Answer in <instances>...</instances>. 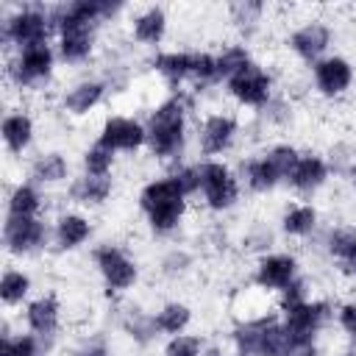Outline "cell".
I'll use <instances>...</instances> for the list:
<instances>
[{"label":"cell","instance_id":"obj_24","mask_svg":"<svg viewBox=\"0 0 356 356\" xmlns=\"http://www.w3.org/2000/svg\"><path fill=\"white\" fill-rule=\"evenodd\" d=\"M72 175H75V164H72L70 153L61 147H36L25 159V175L22 178L42 186L44 192L64 189L72 181Z\"/></svg>","mask_w":356,"mask_h":356},{"label":"cell","instance_id":"obj_27","mask_svg":"<svg viewBox=\"0 0 356 356\" xmlns=\"http://www.w3.org/2000/svg\"><path fill=\"white\" fill-rule=\"evenodd\" d=\"M145 67L164 83L167 92L189 89V78H192V47H161L156 53H147Z\"/></svg>","mask_w":356,"mask_h":356},{"label":"cell","instance_id":"obj_11","mask_svg":"<svg viewBox=\"0 0 356 356\" xmlns=\"http://www.w3.org/2000/svg\"><path fill=\"white\" fill-rule=\"evenodd\" d=\"M220 89L234 108H245V111L256 114L278 95V75L273 72L270 64L256 58L253 64L239 70L234 78H228Z\"/></svg>","mask_w":356,"mask_h":356},{"label":"cell","instance_id":"obj_14","mask_svg":"<svg viewBox=\"0 0 356 356\" xmlns=\"http://www.w3.org/2000/svg\"><path fill=\"white\" fill-rule=\"evenodd\" d=\"M306 78H309V89L320 100L339 103L356 86V61L348 53L334 50L320 61H314L312 67H306Z\"/></svg>","mask_w":356,"mask_h":356},{"label":"cell","instance_id":"obj_10","mask_svg":"<svg viewBox=\"0 0 356 356\" xmlns=\"http://www.w3.org/2000/svg\"><path fill=\"white\" fill-rule=\"evenodd\" d=\"M337 28L325 14H306L295 19V25L284 36V50L303 67H312L323 56L334 53Z\"/></svg>","mask_w":356,"mask_h":356},{"label":"cell","instance_id":"obj_31","mask_svg":"<svg viewBox=\"0 0 356 356\" xmlns=\"http://www.w3.org/2000/svg\"><path fill=\"white\" fill-rule=\"evenodd\" d=\"M33 295H36L33 273L22 261H6V267L0 273V303H3V309L8 314L19 312Z\"/></svg>","mask_w":356,"mask_h":356},{"label":"cell","instance_id":"obj_34","mask_svg":"<svg viewBox=\"0 0 356 356\" xmlns=\"http://www.w3.org/2000/svg\"><path fill=\"white\" fill-rule=\"evenodd\" d=\"M153 317H156V328H159L161 339H167V337L192 331L195 306L189 300H184V298H167L153 309Z\"/></svg>","mask_w":356,"mask_h":356},{"label":"cell","instance_id":"obj_29","mask_svg":"<svg viewBox=\"0 0 356 356\" xmlns=\"http://www.w3.org/2000/svg\"><path fill=\"white\" fill-rule=\"evenodd\" d=\"M47 206H50L47 192L31 184L28 178H17L6 186V197H3L6 217H47Z\"/></svg>","mask_w":356,"mask_h":356},{"label":"cell","instance_id":"obj_45","mask_svg":"<svg viewBox=\"0 0 356 356\" xmlns=\"http://www.w3.org/2000/svg\"><path fill=\"white\" fill-rule=\"evenodd\" d=\"M289 356H325V353H323L320 342H312V345H295L289 350Z\"/></svg>","mask_w":356,"mask_h":356},{"label":"cell","instance_id":"obj_38","mask_svg":"<svg viewBox=\"0 0 356 356\" xmlns=\"http://www.w3.org/2000/svg\"><path fill=\"white\" fill-rule=\"evenodd\" d=\"M117 164H120V156L106 145H100L97 139L86 142L78 153V172H86V175H117Z\"/></svg>","mask_w":356,"mask_h":356},{"label":"cell","instance_id":"obj_33","mask_svg":"<svg viewBox=\"0 0 356 356\" xmlns=\"http://www.w3.org/2000/svg\"><path fill=\"white\" fill-rule=\"evenodd\" d=\"M197 267V250L189 248L186 242H167L156 259V273L167 284H181L186 281Z\"/></svg>","mask_w":356,"mask_h":356},{"label":"cell","instance_id":"obj_43","mask_svg":"<svg viewBox=\"0 0 356 356\" xmlns=\"http://www.w3.org/2000/svg\"><path fill=\"white\" fill-rule=\"evenodd\" d=\"M275 298H278V306H292V303L309 300V298H314V281L303 273V275H298L284 292H278Z\"/></svg>","mask_w":356,"mask_h":356},{"label":"cell","instance_id":"obj_22","mask_svg":"<svg viewBox=\"0 0 356 356\" xmlns=\"http://www.w3.org/2000/svg\"><path fill=\"white\" fill-rule=\"evenodd\" d=\"M331 181H334V172L325 153L314 147H303L286 178V189L295 195V200H314L328 189Z\"/></svg>","mask_w":356,"mask_h":356},{"label":"cell","instance_id":"obj_32","mask_svg":"<svg viewBox=\"0 0 356 356\" xmlns=\"http://www.w3.org/2000/svg\"><path fill=\"white\" fill-rule=\"evenodd\" d=\"M56 342L42 339L25 328H14L11 317H3L0 325V356H53Z\"/></svg>","mask_w":356,"mask_h":356},{"label":"cell","instance_id":"obj_47","mask_svg":"<svg viewBox=\"0 0 356 356\" xmlns=\"http://www.w3.org/2000/svg\"><path fill=\"white\" fill-rule=\"evenodd\" d=\"M203 356H231V348H220V345H209Z\"/></svg>","mask_w":356,"mask_h":356},{"label":"cell","instance_id":"obj_44","mask_svg":"<svg viewBox=\"0 0 356 356\" xmlns=\"http://www.w3.org/2000/svg\"><path fill=\"white\" fill-rule=\"evenodd\" d=\"M334 267L345 275V278H350V281H356V239L348 245V250L334 261Z\"/></svg>","mask_w":356,"mask_h":356},{"label":"cell","instance_id":"obj_16","mask_svg":"<svg viewBox=\"0 0 356 356\" xmlns=\"http://www.w3.org/2000/svg\"><path fill=\"white\" fill-rule=\"evenodd\" d=\"M100 36L103 28L89 22H64L56 28V53L61 67L67 70H83L100 58Z\"/></svg>","mask_w":356,"mask_h":356},{"label":"cell","instance_id":"obj_46","mask_svg":"<svg viewBox=\"0 0 356 356\" xmlns=\"http://www.w3.org/2000/svg\"><path fill=\"white\" fill-rule=\"evenodd\" d=\"M342 184H345V186H348V189L356 195V167H350V170L342 175Z\"/></svg>","mask_w":356,"mask_h":356},{"label":"cell","instance_id":"obj_49","mask_svg":"<svg viewBox=\"0 0 356 356\" xmlns=\"http://www.w3.org/2000/svg\"><path fill=\"white\" fill-rule=\"evenodd\" d=\"M231 356H239V353H234V350H231Z\"/></svg>","mask_w":356,"mask_h":356},{"label":"cell","instance_id":"obj_19","mask_svg":"<svg viewBox=\"0 0 356 356\" xmlns=\"http://www.w3.org/2000/svg\"><path fill=\"white\" fill-rule=\"evenodd\" d=\"M95 139L114 150L117 156H139L147 147V128L145 117L128 111H108L97 122Z\"/></svg>","mask_w":356,"mask_h":356},{"label":"cell","instance_id":"obj_48","mask_svg":"<svg viewBox=\"0 0 356 356\" xmlns=\"http://www.w3.org/2000/svg\"><path fill=\"white\" fill-rule=\"evenodd\" d=\"M334 356H356V345H348V348H342V350H337Z\"/></svg>","mask_w":356,"mask_h":356},{"label":"cell","instance_id":"obj_21","mask_svg":"<svg viewBox=\"0 0 356 356\" xmlns=\"http://www.w3.org/2000/svg\"><path fill=\"white\" fill-rule=\"evenodd\" d=\"M39 139V120L36 114L22 103H6L3 120H0V142L8 159H28L36 150Z\"/></svg>","mask_w":356,"mask_h":356},{"label":"cell","instance_id":"obj_7","mask_svg":"<svg viewBox=\"0 0 356 356\" xmlns=\"http://www.w3.org/2000/svg\"><path fill=\"white\" fill-rule=\"evenodd\" d=\"M56 39L50 3H3L0 6V47L11 56L22 47L44 44Z\"/></svg>","mask_w":356,"mask_h":356},{"label":"cell","instance_id":"obj_8","mask_svg":"<svg viewBox=\"0 0 356 356\" xmlns=\"http://www.w3.org/2000/svg\"><path fill=\"white\" fill-rule=\"evenodd\" d=\"M200 164V186L197 203L209 217H225L239 209L245 197V186L236 175L234 161L228 159H197Z\"/></svg>","mask_w":356,"mask_h":356},{"label":"cell","instance_id":"obj_41","mask_svg":"<svg viewBox=\"0 0 356 356\" xmlns=\"http://www.w3.org/2000/svg\"><path fill=\"white\" fill-rule=\"evenodd\" d=\"M334 328L339 331L342 339L356 345V295L339 298L334 303Z\"/></svg>","mask_w":356,"mask_h":356},{"label":"cell","instance_id":"obj_17","mask_svg":"<svg viewBox=\"0 0 356 356\" xmlns=\"http://www.w3.org/2000/svg\"><path fill=\"white\" fill-rule=\"evenodd\" d=\"M298 275H303V264H300V256L289 248H275V250L253 259V264L248 270L250 286L259 289L261 295L284 292Z\"/></svg>","mask_w":356,"mask_h":356},{"label":"cell","instance_id":"obj_18","mask_svg":"<svg viewBox=\"0 0 356 356\" xmlns=\"http://www.w3.org/2000/svg\"><path fill=\"white\" fill-rule=\"evenodd\" d=\"M95 234H97V222H95L92 211H83L75 206H61L50 217V242H53V250L61 256H72L83 248H92Z\"/></svg>","mask_w":356,"mask_h":356},{"label":"cell","instance_id":"obj_15","mask_svg":"<svg viewBox=\"0 0 356 356\" xmlns=\"http://www.w3.org/2000/svg\"><path fill=\"white\" fill-rule=\"evenodd\" d=\"M111 97V86L100 72H81L58 92V111L70 120H86L97 114Z\"/></svg>","mask_w":356,"mask_h":356},{"label":"cell","instance_id":"obj_26","mask_svg":"<svg viewBox=\"0 0 356 356\" xmlns=\"http://www.w3.org/2000/svg\"><path fill=\"white\" fill-rule=\"evenodd\" d=\"M117 195V175H86L75 172L72 181L61 189L64 206H75L83 211H100Z\"/></svg>","mask_w":356,"mask_h":356},{"label":"cell","instance_id":"obj_13","mask_svg":"<svg viewBox=\"0 0 356 356\" xmlns=\"http://www.w3.org/2000/svg\"><path fill=\"white\" fill-rule=\"evenodd\" d=\"M281 314V323L292 339V345H312L320 342L323 334L334 325V300L328 298H309L292 306H275Z\"/></svg>","mask_w":356,"mask_h":356},{"label":"cell","instance_id":"obj_35","mask_svg":"<svg viewBox=\"0 0 356 356\" xmlns=\"http://www.w3.org/2000/svg\"><path fill=\"white\" fill-rule=\"evenodd\" d=\"M298 111H295V100L284 92H278L264 108H259L253 114V131L261 134V136H270V134H281L286 131L292 122H295Z\"/></svg>","mask_w":356,"mask_h":356},{"label":"cell","instance_id":"obj_1","mask_svg":"<svg viewBox=\"0 0 356 356\" xmlns=\"http://www.w3.org/2000/svg\"><path fill=\"white\" fill-rule=\"evenodd\" d=\"M195 108H197V97L189 89L164 92L156 103L147 106L145 153L164 170L189 159V147L195 145V122H192Z\"/></svg>","mask_w":356,"mask_h":356},{"label":"cell","instance_id":"obj_2","mask_svg":"<svg viewBox=\"0 0 356 356\" xmlns=\"http://www.w3.org/2000/svg\"><path fill=\"white\" fill-rule=\"evenodd\" d=\"M136 211L142 217L145 231L159 239V242H175V236L184 234L189 211H192V197L184 192L178 178L164 170L142 181L136 189Z\"/></svg>","mask_w":356,"mask_h":356},{"label":"cell","instance_id":"obj_4","mask_svg":"<svg viewBox=\"0 0 356 356\" xmlns=\"http://www.w3.org/2000/svg\"><path fill=\"white\" fill-rule=\"evenodd\" d=\"M228 345L239 356H289L295 348L278 309L239 314L228 328Z\"/></svg>","mask_w":356,"mask_h":356},{"label":"cell","instance_id":"obj_9","mask_svg":"<svg viewBox=\"0 0 356 356\" xmlns=\"http://www.w3.org/2000/svg\"><path fill=\"white\" fill-rule=\"evenodd\" d=\"M236 108H206L195 122V150L200 159H228L245 139Z\"/></svg>","mask_w":356,"mask_h":356},{"label":"cell","instance_id":"obj_12","mask_svg":"<svg viewBox=\"0 0 356 356\" xmlns=\"http://www.w3.org/2000/svg\"><path fill=\"white\" fill-rule=\"evenodd\" d=\"M0 242H3V253L8 261L36 259L53 250L50 217H3Z\"/></svg>","mask_w":356,"mask_h":356},{"label":"cell","instance_id":"obj_20","mask_svg":"<svg viewBox=\"0 0 356 356\" xmlns=\"http://www.w3.org/2000/svg\"><path fill=\"white\" fill-rule=\"evenodd\" d=\"M170 28H172V14L164 3L136 6L125 17L128 42L139 50H147V53H156L164 47V42L170 39Z\"/></svg>","mask_w":356,"mask_h":356},{"label":"cell","instance_id":"obj_28","mask_svg":"<svg viewBox=\"0 0 356 356\" xmlns=\"http://www.w3.org/2000/svg\"><path fill=\"white\" fill-rule=\"evenodd\" d=\"M114 325L120 328V334L139 350H150L161 334L156 328V317H153V309H145L139 303H131V300H122L117 314H114Z\"/></svg>","mask_w":356,"mask_h":356},{"label":"cell","instance_id":"obj_25","mask_svg":"<svg viewBox=\"0 0 356 356\" xmlns=\"http://www.w3.org/2000/svg\"><path fill=\"white\" fill-rule=\"evenodd\" d=\"M275 228L286 242H314L323 231V211L314 200H286L275 217Z\"/></svg>","mask_w":356,"mask_h":356},{"label":"cell","instance_id":"obj_3","mask_svg":"<svg viewBox=\"0 0 356 356\" xmlns=\"http://www.w3.org/2000/svg\"><path fill=\"white\" fill-rule=\"evenodd\" d=\"M300 150L303 147H298L289 139H270L261 147L242 153L234 161V167H236V175L242 181L245 192L253 197H267V195L278 192L281 186H286V178H289Z\"/></svg>","mask_w":356,"mask_h":356},{"label":"cell","instance_id":"obj_40","mask_svg":"<svg viewBox=\"0 0 356 356\" xmlns=\"http://www.w3.org/2000/svg\"><path fill=\"white\" fill-rule=\"evenodd\" d=\"M323 153H325V159H328V164H331L334 178H339V181H342V175H345L350 167H356V142H353V139H337V142H331Z\"/></svg>","mask_w":356,"mask_h":356},{"label":"cell","instance_id":"obj_42","mask_svg":"<svg viewBox=\"0 0 356 356\" xmlns=\"http://www.w3.org/2000/svg\"><path fill=\"white\" fill-rule=\"evenodd\" d=\"M70 356H114V348H111V339L106 334L95 331V334L81 337L70 348Z\"/></svg>","mask_w":356,"mask_h":356},{"label":"cell","instance_id":"obj_5","mask_svg":"<svg viewBox=\"0 0 356 356\" xmlns=\"http://www.w3.org/2000/svg\"><path fill=\"white\" fill-rule=\"evenodd\" d=\"M61 61L53 42L22 47L11 56H3V83L8 95H42L53 86Z\"/></svg>","mask_w":356,"mask_h":356},{"label":"cell","instance_id":"obj_30","mask_svg":"<svg viewBox=\"0 0 356 356\" xmlns=\"http://www.w3.org/2000/svg\"><path fill=\"white\" fill-rule=\"evenodd\" d=\"M270 11L273 8L267 3H261V0H236V3H231L225 8V17H228V25L236 33V39L250 44L264 33Z\"/></svg>","mask_w":356,"mask_h":356},{"label":"cell","instance_id":"obj_36","mask_svg":"<svg viewBox=\"0 0 356 356\" xmlns=\"http://www.w3.org/2000/svg\"><path fill=\"white\" fill-rule=\"evenodd\" d=\"M214 58H217V75H220V86L234 78L239 70H245L248 64L256 61V53L248 42H239V39H231V42H222L217 50H214Z\"/></svg>","mask_w":356,"mask_h":356},{"label":"cell","instance_id":"obj_6","mask_svg":"<svg viewBox=\"0 0 356 356\" xmlns=\"http://www.w3.org/2000/svg\"><path fill=\"white\" fill-rule=\"evenodd\" d=\"M89 261L103 292L111 300H125L142 284V275H145L142 261L120 239H97L89 248Z\"/></svg>","mask_w":356,"mask_h":356},{"label":"cell","instance_id":"obj_39","mask_svg":"<svg viewBox=\"0 0 356 356\" xmlns=\"http://www.w3.org/2000/svg\"><path fill=\"white\" fill-rule=\"evenodd\" d=\"M206 348H209V342L203 334L186 331V334H175V337L161 339L156 356H203Z\"/></svg>","mask_w":356,"mask_h":356},{"label":"cell","instance_id":"obj_23","mask_svg":"<svg viewBox=\"0 0 356 356\" xmlns=\"http://www.w3.org/2000/svg\"><path fill=\"white\" fill-rule=\"evenodd\" d=\"M17 317H19V328H25L42 339L58 342L61 328H64V303H61L58 292L44 289V292H36L17 312Z\"/></svg>","mask_w":356,"mask_h":356},{"label":"cell","instance_id":"obj_37","mask_svg":"<svg viewBox=\"0 0 356 356\" xmlns=\"http://www.w3.org/2000/svg\"><path fill=\"white\" fill-rule=\"evenodd\" d=\"M278 239H281V234H278L275 222H270V220H253V222L245 225V231L239 236V248H242V253L259 259V256L275 250L278 248Z\"/></svg>","mask_w":356,"mask_h":356}]
</instances>
